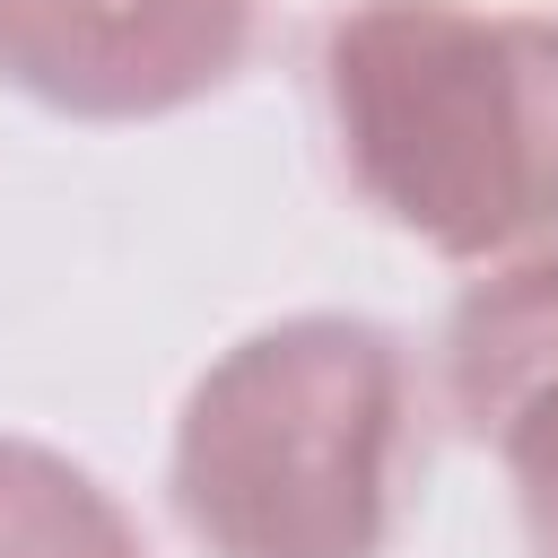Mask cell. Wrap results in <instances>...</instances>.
<instances>
[{"instance_id": "obj_3", "label": "cell", "mask_w": 558, "mask_h": 558, "mask_svg": "<svg viewBox=\"0 0 558 558\" xmlns=\"http://www.w3.org/2000/svg\"><path fill=\"white\" fill-rule=\"evenodd\" d=\"M262 0H0V87L70 122H148L227 87Z\"/></svg>"}, {"instance_id": "obj_1", "label": "cell", "mask_w": 558, "mask_h": 558, "mask_svg": "<svg viewBox=\"0 0 558 558\" xmlns=\"http://www.w3.org/2000/svg\"><path fill=\"white\" fill-rule=\"evenodd\" d=\"M349 183L445 262L558 235V17L488 0H349L323 26Z\"/></svg>"}, {"instance_id": "obj_4", "label": "cell", "mask_w": 558, "mask_h": 558, "mask_svg": "<svg viewBox=\"0 0 558 558\" xmlns=\"http://www.w3.org/2000/svg\"><path fill=\"white\" fill-rule=\"evenodd\" d=\"M541 375H558V235L506 253L445 323V401L471 436H488Z\"/></svg>"}, {"instance_id": "obj_6", "label": "cell", "mask_w": 558, "mask_h": 558, "mask_svg": "<svg viewBox=\"0 0 558 558\" xmlns=\"http://www.w3.org/2000/svg\"><path fill=\"white\" fill-rule=\"evenodd\" d=\"M480 445H497V462H506V480H514L532 558H558V375H541L523 401H506Z\"/></svg>"}, {"instance_id": "obj_2", "label": "cell", "mask_w": 558, "mask_h": 558, "mask_svg": "<svg viewBox=\"0 0 558 558\" xmlns=\"http://www.w3.org/2000/svg\"><path fill=\"white\" fill-rule=\"evenodd\" d=\"M410 462V357L384 323L296 314L183 401L174 514L209 558H384Z\"/></svg>"}, {"instance_id": "obj_5", "label": "cell", "mask_w": 558, "mask_h": 558, "mask_svg": "<svg viewBox=\"0 0 558 558\" xmlns=\"http://www.w3.org/2000/svg\"><path fill=\"white\" fill-rule=\"evenodd\" d=\"M0 558H148L113 488H96L70 453L0 436Z\"/></svg>"}]
</instances>
